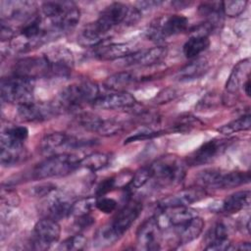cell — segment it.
<instances>
[{
	"mask_svg": "<svg viewBox=\"0 0 251 251\" xmlns=\"http://www.w3.org/2000/svg\"><path fill=\"white\" fill-rule=\"evenodd\" d=\"M79 161L80 158L73 153L53 154L38 163L33 168L31 175L34 179L65 176L79 168Z\"/></svg>",
	"mask_w": 251,
	"mask_h": 251,
	"instance_id": "1",
	"label": "cell"
},
{
	"mask_svg": "<svg viewBox=\"0 0 251 251\" xmlns=\"http://www.w3.org/2000/svg\"><path fill=\"white\" fill-rule=\"evenodd\" d=\"M152 178L157 186L167 187L180 183L185 177V164L177 156L166 155L150 165Z\"/></svg>",
	"mask_w": 251,
	"mask_h": 251,
	"instance_id": "2",
	"label": "cell"
},
{
	"mask_svg": "<svg viewBox=\"0 0 251 251\" xmlns=\"http://www.w3.org/2000/svg\"><path fill=\"white\" fill-rule=\"evenodd\" d=\"M99 87L92 81H82L65 87L55 101L61 111L72 110L83 104L93 103L98 97Z\"/></svg>",
	"mask_w": 251,
	"mask_h": 251,
	"instance_id": "3",
	"label": "cell"
},
{
	"mask_svg": "<svg viewBox=\"0 0 251 251\" xmlns=\"http://www.w3.org/2000/svg\"><path fill=\"white\" fill-rule=\"evenodd\" d=\"M35 80L14 75L1 80V99L18 106L33 101Z\"/></svg>",
	"mask_w": 251,
	"mask_h": 251,
	"instance_id": "4",
	"label": "cell"
},
{
	"mask_svg": "<svg viewBox=\"0 0 251 251\" xmlns=\"http://www.w3.org/2000/svg\"><path fill=\"white\" fill-rule=\"evenodd\" d=\"M188 20L182 15H169L153 21L148 27L147 37L153 41H162L186 30Z\"/></svg>",
	"mask_w": 251,
	"mask_h": 251,
	"instance_id": "5",
	"label": "cell"
},
{
	"mask_svg": "<svg viewBox=\"0 0 251 251\" xmlns=\"http://www.w3.org/2000/svg\"><path fill=\"white\" fill-rule=\"evenodd\" d=\"M1 21L6 23H16L19 29L25 24L39 17L37 6L30 1H2ZM19 32V30H18Z\"/></svg>",
	"mask_w": 251,
	"mask_h": 251,
	"instance_id": "6",
	"label": "cell"
},
{
	"mask_svg": "<svg viewBox=\"0 0 251 251\" xmlns=\"http://www.w3.org/2000/svg\"><path fill=\"white\" fill-rule=\"evenodd\" d=\"M93 139H84L65 132H52L46 134L39 143V150L44 154H57L61 150L78 149L93 145Z\"/></svg>",
	"mask_w": 251,
	"mask_h": 251,
	"instance_id": "7",
	"label": "cell"
},
{
	"mask_svg": "<svg viewBox=\"0 0 251 251\" xmlns=\"http://www.w3.org/2000/svg\"><path fill=\"white\" fill-rule=\"evenodd\" d=\"M61 112L55 101H31L18 106L17 116L25 123H41L58 116Z\"/></svg>",
	"mask_w": 251,
	"mask_h": 251,
	"instance_id": "8",
	"label": "cell"
},
{
	"mask_svg": "<svg viewBox=\"0 0 251 251\" xmlns=\"http://www.w3.org/2000/svg\"><path fill=\"white\" fill-rule=\"evenodd\" d=\"M234 138H214L194 150L186 158V165L188 166H201L210 163L217 156L225 152L234 141Z\"/></svg>",
	"mask_w": 251,
	"mask_h": 251,
	"instance_id": "9",
	"label": "cell"
},
{
	"mask_svg": "<svg viewBox=\"0 0 251 251\" xmlns=\"http://www.w3.org/2000/svg\"><path fill=\"white\" fill-rule=\"evenodd\" d=\"M61 235V226L58 221L44 218L36 222L33 227L31 247L36 250H46L57 242Z\"/></svg>",
	"mask_w": 251,
	"mask_h": 251,
	"instance_id": "10",
	"label": "cell"
},
{
	"mask_svg": "<svg viewBox=\"0 0 251 251\" xmlns=\"http://www.w3.org/2000/svg\"><path fill=\"white\" fill-rule=\"evenodd\" d=\"M49 64L50 75L57 78L70 76L74 68V55L70 49L64 46H56L44 54Z\"/></svg>",
	"mask_w": 251,
	"mask_h": 251,
	"instance_id": "11",
	"label": "cell"
},
{
	"mask_svg": "<svg viewBox=\"0 0 251 251\" xmlns=\"http://www.w3.org/2000/svg\"><path fill=\"white\" fill-rule=\"evenodd\" d=\"M13 70L14 75L34 80L50 75L49 64L44 55L22 58L16 62Z\"/></svg>",
	"mask_w": 251,
	"mask_h": 251,
	"instance_id": "12",
	"label": "cell"
},
{
	"mask_svg": "<svg viewBox=\"0 0 251 251\" xmlns=\"http://www.w3.org/2000/svg\"><path fill=\"white\" fill-rule=\"evenodd\" d=\"M162 231L156 216L145 220L136 231V242L145 250H158L161 248Z\"/></svg>",
	"mask_w": 251,
	"mask_h": 251,
	"instance_id": "13",
	"label": "cell"
},
{
	"mask_svg": "<svg viewBox=\"0 0 251 251\" xmlns=\"http://www.w3.org/2000/svg\"><path fill=\"white\" fill-rule=\"evenodd\" d=\"M168 54V49L165 46H155L148 49L132 52L126 58L122 59V63L126 67L141 66L148 67L160 63Z\"/></svg>",
	"mask_w": 251,
	"mask_h": 251,
	"instance_id": "14",
	"label": "cell"
},
{
	"mask_svg": "<svg viewBox=\"0 0 251 251\" xmlns=\"http://www.w3.org/2000/svg\"><path fill=\"white\" fill-rule=\"evenodd\" d=\"M128 10V6L125 3L113 2L105 7L95 22L101 30L107 34L113 27L125 22Z\"/></svg>",
	"mask_w": 251,
	"mask_h": 251,
	"instance_id": "15",
	"label": "cell"
},
{
	"mask_svg": "<svg viewBox=\"0 0 251 251\" xmlns=\"http://www.w3.org/2000/svg\"><path fill=\"white\" fill-rule=\"evenodd\" d=\"M207 196V191L202 186H194L181 189L173 195L164 198L160 202V208H170L177 206H189Z\"/></svg>",
	"mask_w": 251,
	"mask_h": 251,
	"instance_id": "16",
	"label": "cell"
},
{
	"mask_svg": "<svg viewBox=\"0 0 251 251\" xmlns=\"http://www.w3.org/2000/svg\"><path fill=\"white\" fill-rule=\"evenodd\" d=\"M142 211V204L138 201H131L126 204L116 215L109 225L122 237L123 234L131 226Z\"/></svg>",
	"mask_w": 251,
	"mask_h": 251,
	"instance_id": "17",
	"label": "cell"
},
{
	"mask_svg": "<svg viewBox=\"0 0 251 251\" xmlns=\"http://www.w3.org/2000/svg\"><path fill=\"white\" fill-rule=\"evenodd\" d=\"M136 99L132 94L124 90L100 95L92 104L94 107L103 110H117L133 107Z\"/></svg>",
	"mask_w": 251,
	"mask_h": 251,
	"instance_id": "18",
	"label": "cell"
},
{
	"mask_svg": "<svg viewBox=\"0 0 251 251\" xmlns=\"http://www.w3.org/2000/svg\"><path fill=\"white\" fill-rule=\"evenodd\" d=\"M53 193L49 195L48 200L45 202L44 212L46 217L59 221L71 216L73 202L63 194L55 193L53 195Z\"/></svg>",
	"mask_w": 251,
	"mask_h": 251,
	"instance_id": "19",
	"label": "cell"
},
{
	"mask_svg": "<svg viewBox=\"0 0 251 251\" xmlns=\"http://www.w3.org/2000/svg\"><path fill=\"white\" fill-rule=\"evenodd\" d=\"M205 223L203 219L196 216L184 224L173 227L178 245L190 243L196 239L203 231Z\"/></svg>",
	"mask_w": 251,
	"mask_h": 251,
	"instance_id": "20",
	"label": "cell"
},
{
	"mask_svg": "<svg viewBox=\"0 0 251 251\" xmlns=\"http://www.w3.org/2000/svg\"><path fill=\"white\" fill-rule=\"evenodd\" d=\"M250 70H251V63L249 58L239 61L233 67L226 82V86H225L226 91L232 94L237 92L240 88H242L245 81L248 78H250Z\"/></svg>",
	"mask_w": 251,
	"mask_h": 251,
	"instance_id": "21",
	"label": "cell"
},
{
	"mask_svg": "<svg viewBox=\"0 0 251 251\" xmlns=\"http://www.w3.org/2000/svg\"><path fill=\"white\" fill-rule=\"evenodd\" d=\"M205 250H227L230 247L227 227L224 223L215 224L207 232Z\"/></svg>",
	"mask_w": 251,
	"mask_h": 251,
	"instance_id": "22",
	"label": "cell"
},
{
	"mask_svg": "<svg viewBox=\"0 0 251 251\" xmlns=\"http://www.w3.org/2000/svg\"><path fill=\"white\" fill-rule=\"evenodd\" d=\"M132 53L131 46L127 43H110L96 47L93 55L102 61H112L124 59Z\"/></svg>",
	"mask_w": 251,
	"mask_h": 251,
	"instance_id": "23",
	"label": "cell"
},
{
	"mask_svg": "<svg viewBox=\"0 0 251 251\" xmlns=\"http://www.w3.org/2000/svg\"><path fill=\"white\" fill-rule=\"evenodd\" d=\"M250 181V173L249 172H223L218 176V179L215 184V189H229L238 187L240 185L246 184Z\"/></svg>",
	"mask_w": 251,
	"mask_h": 251,
	"instance_id": "24",
	"label": "cell"
},
{
	"mask_svg": "<svg viewBox=\"0 0 251 251\" xmlns=\"http://www.w3.org/2000/svg\"><path fill=\"white\" fill-rule=\"evenodd\" d=\"M251 193L249 190H240L228 195L221 204L220 210L226 214H235L245 209L250 204Z\"/></svg>",
	"mask_w": 251,
	"mask_h": 251,
	"instance_id": "25",
	"label": "cell"
},
{
	"mask_svg": "<svg viewBox=\"0 0 251 251\" xmlns=\"http://www.w3.org/2000/svg\"><path fill=\"white\" fill-rule=\"evenodd\" d=\"M210 68L209 62L206 59L200 58V59H195L192 62L188 63L185 65L183 68H181L176 77L179 81H188V80H193L201 77L204 75Z\"/></svg>",
	"mask_w": 251,
	"mask_h": 251,
	"instance_id": "26",
	"label": "cell"
},
{
	"mask_svg": "<svg viewBox=\"0 0 251 251\" xmlns=\"http://www.w3.org/2000/svg\"><path fill=\"white\" fill-rule=\"evenodd\" d=\"M105 35L106 33L101 30L96 22H92L81 28L77 36V41L82 46L97 47L103 42Z\"/></svg>",
	"mask_w": 251,
	"mask_h": 251,
	"instance_id": "27",
	"label": "cell"
},
{
	"mask_svg": "<svg viewBox=\"0 0 251 251\" xmlns=\"http://www.w3.org/2000/svg\"><path fill=\"white\" fill-rule=\"evenodd\" d=\"M28 136L24 126H8L1 132V146H22Z\"/></svg>",
	"mask_w": 251,
	"mask_h": 251,
	"instance_id": "28",
	"label": "cell"
},
{
	"mask_svg": "<svg viewBox=\"0 0 251 251\" xmlns=\"http://www.w3.org/2000/svg\"><path fill=\"white\" fill-rule=\"evenodd\" d=\"M28 153L26 149L22 146H1L0 149V162L4 167L15 166L25 159H27Z\"/></svg>",
	"mask_w": 251,
	"mask_h": 251,
	"instance_id": "29",
	"label": "cell"
},
{
	"mask_svg": "<svg viewBox=\"0 0 251 251\" xmlns=\"http://www.w3.org/2000/svg\"><path fill=\"white\" fill-rule=\"evenodd\" d=\"M138 77L131 72H119L106 78L104 85L106 88L116 91H124L125 88L137 81Z\"/></svg>",
	"mask_w": 251,
	"mask_h": 251,
	"instance_id": "30",
	"label": "cell"
},
{
	"mask_svg": "<svg viewBox=\"0 0 251 251\" xmlns=\"http://www.w3.org/2000/svg\"><path fill=\"white\" fill-rule=\"evenodd\" d=\"M111 161V156L107 153L94 152L80 158L79 167L84 168L90 172H97L104 169L109 165Z\"/></svg>",
	"mask_w": 251,
	"mask_h": 251,
	"instance_id": "31",
	"label": "cell"
},
{
	"mask_svg": "<svg viewBox=\"0 0 251 251\" xmlns=\"http://www.w3.org/2000/svg\"><path fill=\"white\" fill-rule=\"evenodd\" d=\"M210 45L208 36H190L184 43L182 51L187 59H195Z\"/></svg>",
	"mask_w": 251,
	"mask_h": 251,
	"instance_id": "32",
	"label": "cell"
},
{
	"mask_svg": "<svg viewBox=\"0 0 251 251\" xmlns=\"http://www.w3.org/2000/svg\"><path fill=\"white\" fill-rule=\"evenodd\" d=\"M198 13L207 19L208 22L217 24L223 15V2L222 1H209L203 2L198 7Z\"/></svg>",
	"mask_w": 251,
	"mask_h": 251,
	"instance_id": "33",
	"label": "cell"
},
{
	"mask_svg": "<svg viewBox=\"0 0 251 251\" xmlns=\"http://www.w3.org/2000/svg\"><path fill=\"white\" fill-rule=\"evenodd\" d=\"M251 126V117L250 114L243 115L218 128V131L224 135H229L238 131L248 130Z\"/></svg>",
	"mask_w": 251,
	"mask_h": 251,
	"instance_id": "34",
	"label": "cell"
},
{
	"mask_svg": "<svg viewBox=\"0 0 251 251\" xmlns=\"http://www.w3.org/2000/svg\"><path fill=\"white\" fill-rule=\"evenodd\" d=\"M121 237L116 233V231L112 228V226L107 224L103 226H101L95 233L94 242L97 246L105 247L113 245L115 242H117Z\"/></svg>",
	"mask_w": 251,
	"mask_h": 251,
	"instance_id": "35",
	"label": "cell"
},
{
	"mask_svg": "<svg viewBox=\"0 0 251 251\" xmlns=\"http://www.w3.org/2000/svg\"><path fill=\"white\" fill-rule=\"evenodd\" d=\"M75 122L78 125V126L88 131L98 133V130L102 125L103 119L92 113H81L76 116Z\"/></svg>",
	"mask_w": 251,
	"mask_h": 251,
	"instance_id": "36",
	"label": "cell"
},
{
	"mask_svg": "<svg viewBox=\"0 0 251 251\" xmlns=\"http://www.w3.org/2000/svg\"><path fill=\"white\" fill-rule=\"evenodd\" d=\"M96 207V197H83L73 202L71 209V216L79 217L88 215L92 209Z\"/></svg>",
	"mask_w": 251,
	"mask_h": 251,
	"instance_id": "37",
	"label": "cell"
},
{
	"mask_svg": "<svg viewBox=\"0 0 251 251\" xmlns=\"http://www.w3.org/2000/svg\"><path fill=\"white\" fill-rule=\"evenodd\" d=\"M152 178V172L150 165L144 166L138 169L134 175L131 176L130 181L128 182V187L130 189H138L144 186Z\"/></svg>",
	"mask_w": 251,
	"mask_h": 251,
	"instance_id": "38",
	"label": "cell"
},
{
	"mask_svg": "<svg viewBox=\"0 0 251 251\" xmlns=\"http://www.w3.org/2000/svg\"><path fill=\"white\" fill-rule=\"evenodd\" d=\"M86 246V238L80 234L76 233L75 235H71L65 240L62 241L59 245L60 250H67V251H72V250H81L84 249Z\"/></svg>",
	"mask_w": 251,
	"mask_h": 251,
	"instance_id": "39",
	"label": "cell"
},
{
	"mask_svg": "<svg viewBox=\"0 0 251 251\" xmlns=\"http://www.w3.org/2000/svg\"><path fill=\"white\" fill-rule=\"evenodd\" d=\"M246 0H227L223 2V14L227 17L235 18L239 16L247 5Z\"/></svg>",
	"mask_w": 251,
	"mask_h": 251,
	"instance_id": "40",
	"label": "cell"
},
{
	"mask_svg": "<svg viewBox=\"0 0 251 251\" xmlns=\"http://www.w3.org/2000/svg\"><path fill=\"white\" fill-rule=\"evenodd\" d=\"M123 129L124 125L121 122L111 119H104L98 131V134L102 136H113L122 132Z\"/></svg>",
	"mask_w": 251,
	"mask_h": 251,
	"instance_id": "41",
	"label": "cell"
},
{
	"mask_svg": "<svg viewBox=\"0 0 251 251\" xmlns=\"http://www.w3.org/2000/svg\"><path fill=\"white\" fill-rule=\"evenodd\" d=\"M21 202L20 196L16 190L12 188L3 187L1 190V204L3 207L13 209L19 206Z\"/></svg>",
	"mask_w": 251,
	"mask_h": 251,
	"instance_id": "42",
	"label": "cell"
},
{
	"mask_svg": "<svg viewBox=\"0 0 251 251\" xmlns=\"http://www.w3.org/2000/svg\"><path fill=\"white\" fill-rule=\"evenodd\" d=\"M164 130H154L151 128H142L139 131L134 132L132 135L128 136L125 140V144L135 142V141H140V140H145V139H151L154 137H158L162 134H164Z\"/></svg>",
	"mask_w": 251,
	"mask_h": 251,
	"instance_id": "43",
	"label": "cell"
},
{
	"mask_svg": "<svg viewBox=\"0 0 251 251\" xmlns=\"http://www.w3.org/2000/svg\"><path fill=\"white\" fill-rule=\"evenodd\" d=\"M57 189L56 185L53 182H41L38 184L33 185L29 189V193L32 197L36 198H42V197H47L53 192H55Z\"/></svg>",
	"mask_w": 251,
	"mask_h": 251,
	"instance_id": "44",
	"label": "cell"
},
{
	"mask_svg": "<svg viewBox=\"0 0 251 251\" xmlns=\"http://www.w3.org/2000/svg\"><path fill=\"white\" fill-rule=\"evenodd\" d=\"M118 181H119L118 177H116V176H111V177H108V178L102 180L96 187V191H95L96 197L105 196V194H107L108 192L115 189L117 187Z\"/></svg>",
	"mask_w": 251,
	"mask_h": 251,
	"instance_id": "45",
	"label": "cell"
},
{
	"mask_svg": "<svg viewBox=\"0 0 251 251\" xmlns=\"http://www.w3.org/2000/svg\"><path fill=\"white\" fill-rule=\"evenodd\" d=\"M117 201L110 197H96V208L105 214H110L114 212L117 208Z\"/></svg>",
	"mask_w": 251,
	"mask_h": 251,
	"instance_id": "46",
	"label": "cell"
},
{
	"mask_svg": "<svg viewBox=\"0 0 251 251\" xmlns=\"http://www.w3.org/2000/svg\"><path fill=\"white\" fill-rule=\"evenodd\" d=\"M177 95V92L175 88L172 87H167L162 89L154 98L155 103L157 104H165L168 103L172 100H174Z\"/></svg>",
	"mask_w": 251,
	"mask_h": 251,
	"instance_id": "47",
	"label": "cell"
},
{
	"mask_svg": "<svg viewBox=\"0 0 251 251\" xmlns=\"http://www.w3.org/2000/svg\"><path fill=\"white\" fill-rule=\"evenodd\" d=\"M93 224H94V218L90 214H88L84 216L75 217V220L74 222V227H75L77 231H81L83 229L88 228Z\"/></svg>",
	"mask_w": 251,
	"mask_h": 251,
	"instance_id": "48",
	"label": "cell"
},
{
	"mask_svg": "<svg viewBox=\"0 0 251 251\" xmlns=\"http://www.w3.org/2000/svg\"><path fill=\"white\" fill-rule=\"evenodd\" d=\"M195 123H197V120L193 119V117H184L174 126V130L180 132L189 131L195 126Z\"/></svg>",
	"mask_w": 251,
	"mask_h": 251,
	"instance_id": "49",
	"label": "cell"
},
{
	"mask_svg": "<svg viewBox=\"0 0 251 251\" xmlns=\"http://www.w3.org/2000/svg\"><path fill=\"white\" fill-rule=\"evenodd\" d=\"M163 2L162 1H154V0H147V1H138L134 4V7L141 13L143 14L144 12L150 11L154 8L159 7L160 5H162Z\"/></svg>",
	"mask_w": 251,
	"mask_h": 251,
	"instance_id": "50",
	"label": "cell"
},
{
	"mask_svg": "<svg viewBox=\"0 0 251 251\" xmlns=\"http://www.w3.org/2000/svg\"><path fill=\"white\" fill-rule=\"evenodd\" d=\"M190 4H191V3H190V2H187V1H176V2H174V3H173V5L176 6V8H178V9H182L183 7L189 6Z\"/></svg>",
	"mask_w": 251,
	"mask_h": 251,
	"instance_id": "51",
	"label": "cell"
},
{
	"mask_svg": "<svg viewBox=\"0 0 251 251\" xmlns=\"http://www.w3.org/2000/svg\"><path fill=\"white\" fill-rule=\"evenodd\" d=\"M234 249H238V250H250L251 249V245L249 242H244V243H239V245L237 247H234Z\"/></svg>",
	"mask_w": 251,
	"mask_h": 251,
	"instance_id": "52",
	"label": "cell"
},
{
	"mask_svg": "<svg viewBox=\"0 0 251 251\" xmlns=\"http://www.w3.org/2000/svg\"><path fill=\"white\" fill-rule=\"evenodd\" d=\"M242 88H243L245 94L249 97V96H250V78H248V79L245 81V83H244V85H243Z\"/></svg>",
	"mask_w": 251,
	"mask_h": 251,
	"instance_id": "53",
	"label": "cell"
}]
</instances>
